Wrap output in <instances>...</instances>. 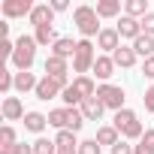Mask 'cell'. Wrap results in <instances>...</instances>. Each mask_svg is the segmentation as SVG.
<instances>
[{
	"mask_svg": "<svg viewBox=\"0 0 154 154\" xmlns=\"http://www.w3.org/2000/svg\"><path fill=\"white\" fill-rule=\"evenodd\" d=\"M72 21H75V27H79V33H82L85 39L100 36V30H103V27H100V15H97L94 6H75Z\"/></svg>",
	"mask_w": 154,
	"mask_h": 154,
	"instance_id": "7a4b0ae2",
	"label": "cell"
},
{
	"mask_svg": "<svg viewBox=\"0 0 154 154\" xmlns=\"http://www.w3.org/2000/svg\"><path fill=\"white\" fill-rule=\"evenodd\" d=\"M63 88H69V82H60V79H51V75H42L39 79V85H36V100H42V103H48V100H54V97H60L63 94Z\"/></svg>",
	"mask_w": 154,
	"mask_h": 154,
	"instance_id": "52a82bcc",
	"label": "cell"
},
{
	"mask_svg": "<svg viewBox=\"0 0 154 154\" xmlns=\"http://www.w3.org/2000/svg\"><path fill=\"white\" fill-rule=\"evenodd\" d=\"M36 85H39V79L27 69V72H15V91L18 94H27V91H36Z\"/></svg>",
	"mask_w": 154,
	"mask_h": 154,
	"instance_id": "e0dca14e",
	"label": "cell"
},
{
	"mask_svg": "<svg viewBox=\"0 0 154 154\" xmlns=\"http://www.w3.org/2000/svg\"><path fill=\"white\" fill-rule=\"evenodd\" d=\"M79 154H100V142H97V139H85V142H79Z\"/></svg>",
	"mask_w": 154,
	"mask_h": 154,
	"instance_id": "4dcf8cb0",
	"label": "cell"
},
{
	"mask_svg": "<svg viewBox=\"0 0 154 154\" xmlns=\"http://www.w3.org/2000/svg\"><path fill=\"white\" fill-rule=\"evenodd\" d=\"M136 57H139V54L133 51V45H121V48L112 54L115 66H124V69H127V66H133V63H136Z\"/></svg>",
	"mask_w": 154,
	"mask_h": 154,
	"instance_id": "d6986e66",
	"label": "cell"
},
{
	"mask_svg": "<svg viewBox=\"0 0 154 154\" xmlns=\"http://www.w3.org/2000/svg\"><path fill=\"white\" fill-rule=\"evenodd\" d=\"M54 142H57V148H79V142H75V133H72V130H57Z\"/></svg>",
	"mask_w": 154,
	"mask_h": 154,
	"instance_id": "4316f807",
	"label": "cell"
},
{
	"mask_svg": "<svg viewBox=\"0 0 154 154\" xmlns=\"http://www.w3.org/2000/svg\"><path fill=\"white\" fill-rule=\"evenodd\" d=\"M94 9H97L100 18H115V15L121 12V0H100Z\"/></svg>",
	"mask_w": 154,
	"mask_h": 154,
	"instance_id": "603a6c76",
	"label": "cell"
},
{
	"mask_svg": "<svg viewBox=\"0 0 154 154\" xmlns=\"http://www.w3.org/2000/svg\"><path fill=\"white\" fill-rule=\"evenodd\" d=\"M75 45H79V42H72L69 36H60V39H57V42L51 45V54H54V57H63V60H66V57H72V54H75Z\"/></svg>",
	"mask_w": 154,
	"mask_h": 154,
	"instance_id": "ac0fdd59",
	"label": "cell"
},
{
	"mask_svg": "<svg viewBox=\"0 0 154 154\" xmlns=\"http://www.w3.org/2000/svg\"><path fill=\"white\" fill-rule=\"evenodd\" d=\"M97 57H100V54H97L94 42H91V39H79V45H75V54H72V72H79V75L91 72Z\"/></svg>",
	"mask_w": 154,
	"mask_h": 154,
	"instance_id": "5b68a950",
	"label": "cell"
},
{
	"mask_svg": "<svg viewBox=\"0 0 154 154\" xmlns=\"http://www.w3.org/2000/svg\"><path fill=\"white\" fill-rule=\"evenodd\" d=\"M66 6H69V3H66V0H54V3H51V9H54V12H63Z\"/></svg>",
	"mask_w": 154,
	"mask_h": 154,
	"instance_id": "74e56055",
	"label": "cell"
},
{
	"mask_svg": "<svg viewBox=\"0 0 154 154\" xmlns=\"http://www.w3.org/2000/svg\"><path fill=\"white\" fill-rule=\"evenodd\" d=\"M45 124H48V118L42 112H27L24 115V130H30V133H42Z\"/></svg>",
	"mask_w": 154,
	"mask_h": 154,
	"instance_id": "ffe728a7",
	"label": "cell"
},
{
	"mask_svg": "<svg viewBox=\"0 0 154 154\" xmlns=\"http://www.w3.org/2000/svg\"><path fill=\"white\" fill-rule=\"evenodd\" d=\"M97 79H103V85H106V79H112V72H115V60L112 57H106V54H100L97 60H94V69H91Z\"/></svg>",
	"mask_w": 154,
	"mask_h": 154,
	"instance_id": "2e32d148",
	"label": "cell"
},
{
	"mask_svg": "<svg viewBox=\"0 0 154 154\" xmlns=\"http://www.w3.org/2000/svg\"><path fill=\"white\" fill-rule=\"evenodd\" d=\"M112 154H133V145H127V142H118V145L112 148Z\"/></svg>",
	"mask_w": 154,
	"mask_h": 154,
	"instance_id": "8d00e7d4",
	"label": "cell"
},
{
	"mask_svg": "<svg viewBox=\"0 0 154 154\" xmlns=\"http://www.w3.org/2000/svg\"><path fill=\"white\" fill-rule=\"evenodd\" d=\"M124 97H127V94H124V88H118V85H109V82H106V85L97 88V100H100L106 109L121 112V109H124Z\"/></svg>",
	"mask_w": 154,
	"mask_h": 154,
	"instance_id": "8992f818",
	"label": "cell"
},
{
	"mask_svg": "<svg viewBox=\"0 0 154 154\" xmlns=\"http://www.w3.org/2000/svg\"><path fill=\"white\" fill-rule=\"evenodd\" d=\"M12 145H18V142H15V130H12L9 124H3V127H0V151H3V148H12Z\"/></svg>",
	"mask_w": 154,
	"mask_h": 154,
	"instance_id": "f1b7e54d",
	"label": "cell"
},
{
	"mask_svg": "<svg viewBox=\"0 0 154 154\" xmlns=\"http://www.w3.org/2000/svg\"><path fill=\"white\" fill-rule=\"evenodd\" d=\"M33 39H36V45H54V42L60 39V36L54 33V27H51V24H45V27H36Z\"/></svg>",
	"mask_w": 154,
	"mask_h": 154,
	"instance_id": "cb8c5ba5",
	"label": "cell"
},
{
	"mask_svg": "<svg viewBox=\"0 0 154 154\" xmlns=\"http://www.w3.org/2000/svg\"><path fill=\"white\" fill-rule=\"evenodd\" d=\"M12 51H15V42H12V39H0V54H3V57H12Z\"/></svg>",
	"mask_w": 154,
	"mask_h": 154,
	"instance_id": "836d02e7",
	"label": "cell"
},
{
	"mask_svg": "<svg viewBox=\"0 0 154 154\" xmlns=\"http://www.w3.org/2000/svg\"><path fill=\"white\" fill-rule=\"evenodd\" d=\"M124 9H127V15H130V18H139V21L148 15V3H145V0H127Z\"/></svg>",
	"mask_w": 154,
	"mask_h": 154,
	"instance_id": "d4e9b609",
	"label": "cell"
},
{
	"mask_svg": "<svg viewBox=\"0 0 154 154\" xmlns=\"http://www.w3.org/2000/svg\"><path fill=\"white\" fill-rule=\"evenodd\" d=\"M48 124H51V127H57V130H72V133H79V130H82V124H85V115H82L79 109L63 106V109L48 112Z\"/></svg>",
	"mask_w": 154,
	"mask_h": 154,
	"instance_id": "3957f363",
	"label": "cell"
},
{
	"mask_svg": "<svg viewBox=\"0 0 154 154\" xmlns=\"http://www.w3.org/2000/svg\"><path fill=\"white\" fill-rule=\"evenodd\" d=\"M142 33H148V36H154V12H148V15L142 18Z\"/></svg>",
	"mask_w": 154,
	"mask_h": 154,
	"instance_id": "d6a6232c",
	"label": "cell"
},
{
	"mask_svg": "<svg viewBox=\"0 0 154 154\" xmlns=\"http://www.w3.org/2000/svg\"><path fill=\"white\" fill-rule=\"evenodd\" d=\"M133 154H154V127L145 130V136L139 139V145H133Z\"/></svg>",
	"mask_w": 154,
	"mask_h": 154,
	"instance_id": "484cf974",
	"label": "cell"
},
{
	"mask_svg": "<svg viewBox=\"0 0 154 154\" xmlns=\"http://www.w3.org/2000/svg\"><path fill=\"white\" fill-rule=\"evenodd\" d=\"M142 72H145V79H151V82H154V57H148V60L142 63Z\"/></svg>",
	"mask_w": 154,
	"mask_h": 154,
	"instance_id": "d590c367",
	"label": "cell"
},
{
	"mask_svg": "<svg viewBox=\"0 0 154 154\" xmlns=\"http://www.w3.org/2000/svg\"><path fill=\"white\" fill-rule=\"evenodd\" d=\"M103 109H106V106H103L97 97H88V100L79 106V112L85 115V121H100V118H103Z\"/></svg>",
	"mask_w": 154,
	"mask_h": 154,
	"instance_id": "9a60e30c",
	"label": "cell"
},
{
	"mask_svg": "<svg viewBox=\"0 0 154 154\" xmlns=\"http://www.w3.org/2000/svg\"><path fill=\"white\" fill-rule=\"evenodd\" d=\"M33 60H36V39H33V36H27V33H21V36L15 39L12 63H15V69H18V72H27V69L33 66Z\"/></svg>",
	"mask_w": 154,
	"mask_h": 154,
	"instance_id": "6da1fadb",
	"label": "cell"
},
{
	"mask_svg": "<svg viewBox=\"0 0 154 154\" xmlns=\"http://www.w3.org/2000/svg\"><path fill=\"white\" fill-rule=\"evenodd\" d=\"M72 88H75V94L82 97V103H85L88 97H97V85H94L91 75H75V79H72Z\"/></svg>",
	"mask_w": 154,
	"mask_h": 154,
	"instance_id": "5bb4252c",
	"label": "cell"
},
{
	"mask_svg": "<svg viewBox=\"0 0 154 154\" xmlns=\"http://www.w3.org/2000/svg\"><path fill=\"white\" fill-rule=\"evenodd\" d=\"M33 6L36 3H30V0H3V15L6 18H30V12H33Z\"/></svg>",
	"mask_w": 154,
	"mask_h": 154,
	"instance_id": "ba28073f",
	"label": "cell"
},
{
	"mask_svg": "<svg viewBox=\"0 0 154 154\" xmlns=\"http://www.w3.org/2000/svg\"><path fill=\"white\" fill-rule=\"evenodd\" d=\"M66 60L63 57H54V54H48L45 57V75H51V79H60V82H66Z\"/></svg>",
	"mask_w": 154,
	"mask_h": 154,
	"instance_id": "4fadbf2b",
	"label": "cell"
},
{
	"mask_svg": "<svg viewBox=\"0 0 154 154\" xmlns=\"http://www.w3.org/2000/svg\"><path fill=\"white\" fill-rule=\"evenodd\" d=\"M133 51H136V54H142L145 60H148V57H154V36L142 33V36H139V39L133 42Z\"/></svg>",
	"mask_w": 154,
	"mask_h": 154,
	"instance_id": "7402d4cb",
	"label": "cell"
},
{
	"mask_svg": "<svg viewBox=\"0 0 154 154\" xmlns=\"http://www.w3.org/2000/svg\"><path fill=\"white\" fill-rule=\"evenodd\" d=\"M118 33H121V39H139L142 36V21L139 18H130V15H121V21H118Z\"/></svg>",
	"mask_w": 154,
	"mask_h": 154,
	"instance_id": "30bf717a",
	"label": "cell"
},
{
	"mask_svg": "<svg viewBox=\"0 0 154 154\" xmlns=\"http://www.w3.org/2000/svg\"><path fill=\"white\" fill-rule=\"evenodd\" d=\"M9 88H15V72H9V69H0V91H9Z\"/></svg>",
	"mask_w": 154,
	"mask_h": 154,
	"instance_id": "f546056e",
	"label": "cell"
},
{
	"mask_svg": "<svg viewBox=\"0 0 154 154\" xmlns=\"http://www.w3.org/2000/svg\"><path fill=\"white\" fill-rule=\"evenodd\" d=\"M97 48H103V51H118L121 48V33H118V27H103L100 30V36H97Z\"/></svg>",
	"mask_w": 154,
	"mask_h": 154,
	"instance_id": "9c48e42d",
	"label": "cell"
},
{
	"mask_svg": "<svg viewBox=\"0 0 154 154\" xmlns=\"http://www.w3.org/2000/svg\"><path fill=\"white\" fill-rule=\"evenodd\" d=\"M33 154H57V142L54 139H36L33 142Z\"/></svg>",
	"mask_w": 154,
	"mask_h": 154,
	"instance_id": "83f0119b",
	"label": "cell"
},
{
	"mask_svg": "<svg viewBox=\"0 0 154 154\" xmlns=\"http://www.w3.org/2000/svg\"><path fill=\"white\" fill-rule=\"evenodd\" d=\"M0 154H33V145H12V148H3V151H0Z\"/></svg>",
	"mask_w": 154,
	"mask_h": 154,
	"instance_id": "1f68e13d",
	"label": "cell"
},
{
	"mask_svg": "<svg viewBox=\"0 0 154 154\" xmlns=\"http://www.w3.org/2000/svg\"><path fill=\"white\" fill-rule=\"evenodd\" d=\"M124 139H142L145 133H142V121H139V115L133 112V109H121V112H115V124H112Z\"/></svg>",
	"mask_w": 154,
	"mask_h": 154,
	"instance_id": "277c9868",
	"label": "cell"
},
{
	"mask_svg": "<svg viewBox=\"0 0 154 154\" xmlns=\"http://www.w3.org/2000/svg\"><path fill=\"white\" fill-rule=\"evenodd\" d=\"M51 21H54V9H51L48 3H36L33 12H30V24H33V27H45V24H51Z\"/></svg>",
	"mask_w": 154,
	"mask_h": 154,
	"instance_id": "7c38bea8",
	"label": "cell"
},
{
	"mask_svg": "<svg viewBox=\"0 0 154 154\" xmlns=\"http://www.w3.org/2000/svg\"><path fill=\"white\" fill-rule=\"evenodd\" d=\"M0 112H3V121H18V118L27 115L18 97H3V106H0Z\"/></svg>",
	"mask_w": 154,
	"mask_h": 154,
	"instance_id": "8fae6325",
	"label": "cell"
},
{
	"mask_svg": "<svg viewBox=\"0 0 154 154\" xmlns=\"http://www.w3.org/2000/svg\"><path fill=\"white\" fill-rule=\"evenodd\" d=\"M57 154H79V148H57Z\"/></svg>",
	"mask_w": 154,
	"mask_h": 154,
	"instance_id": "f35d334b",
	"label": "cell"
},
{
	"mask_svg": "<svg viewBox=\"0 0 154 154\" xmlns=\"http://www.w3.org/2000/svg\"><path fill=\"white\" fill-rule=\"evenodd\" d=\"M94 139H97V142H100V148H103V145H109V148H115V145H118V142H121V133H118V130H115V127H100V130H97V136H94Z\"/></svg>",
	"mask_w": 154,
	"mask_h": 154,
	"instance_id": "44dd1931",
	"label": "cell"
},
{
	"mask_svg": "<svg viewBox=\"0 0 154 154\" xmlns=\"http://www.w3.org/2000/svg\"><path fill=\"white\" fill-rule=\"evenodd\" d=\"M142 103H145V109H148V112H154V85H151V88L145 91V97H142Z\"/></svg>",
	"mask_w": 154,
	"mask_h": 154,
	"instance_id": "e575fe53",
	"label": "cell"
}]
</instances>
